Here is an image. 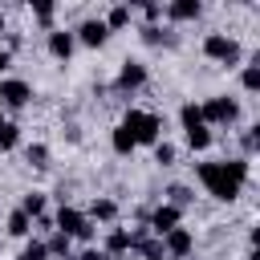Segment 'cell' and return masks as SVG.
I'll use <instances>...</instances> for the list:
<instances>
[{"mask_svg":"<svg viewBox=\"0 0 260 260\" xmlns=\"http://www.w3.org/2000/svg\"><path fill=\"white\" fill-rule=\"evenodd\" d=\"M240 146H244V158H248V154L260 146V134H256V126H248V130L240 134Z\"/></svg>","mask_w":260,"mask_h":260,"instance_id":"30","label":"cell"},{"mask_svg":"<svg viewBox=\"0 0 260 260\" xmlns=\"http://www.w3.org/2000/svg\"><path fill=\"white\" fill-rule=\"evenodd\" d=\"M24 158H28V167L45 171V167H49V146H45V142H28V146H24Z\"/></svg>","mask_w":260,"mask_h":260,"instance_id":"21","label":"cell"},{"mask_svg":"<svg viewBox=\"0 0 260 260\" xmlns=\"http://www.w3.org/2000/svg\"><path fill=\"white\" fill-rule=\"evenodd\" d=\"M138 37H142V45H171V32H162L158 24H142Z\"/></svg>","mask_w":260,"mask_h":260,"instance_id":"22","label":"cell"},{"mask_svg":"<svg viewBox=\"0 0 260 260\" xmlns=\"http://www.w3.org/2000/svg\"><path fill=\"white\" fill-rule=\"evenodd\" d=\"M179 219H183V211H179V207H171V203H158V207L146 215V228H150L154 236H167L171 228H179Z\"/></svg>","mask_w":260,"mask_h":260,"instance_id":"10","label":"cell"},{"mask_svg":"<svg viewBox=\"0 0 260 260\" xmlns=\"http://www.w3.org/2000/svg\"><path fill=\"white\" fill-rule=\"evenodd\" d=\"M77 260H110V256H106V252H102V248H85V252H81V256H77Z\"/></svg>","mask_w":260,"mask_h":260,"instance_id":"32","label":"cell"},{"mask_svg":"<svg viewBox=\"0 0 260 260\" xmlns=\"http://www.w3.org/2000/svg\"><path fill=\"white\" fill-rule=\"evenodd\" d=\"M187 146H191V150H207V146H211V130H207V126L187 130Z\"/></svg>","mask_w":260,"mask_h":260,"instance_id":"25","label":"cell"},{"mask_svg":"<svg viewBox=\"0 0 260 260\" xmlns=\"http://www.w3.org/2000/svg\"><path fill=\"white\" fill-rule=\"evenodd\" d=\"M45 207H49V199H45V191H28V195L20 199V211H24L28 219H41V215H49Z\"/></svg>","mask_w":260,"mask_h":260,"instance_id":"17","label":"cell"},{"mask_svg":"<svg viewBox=\"0 0 260 260\" xmlns=\"http://www.w3.org/2000/svg\"><path fill=\"white\" fill-rule=\"evenodd\" d=\"M162 12H167V20H175V24H187V20H199L203 4H199V0H171Z\"/></svg>","mask_w":260,"mask_h":260,"instance_id":"12","label":"cell"},{"mask_svg":"<svg viewBox=\"0 0 260 260\" xmlns=\"http://www.w3.org/2000/svg\"><path fill=\"white\" fill-rule=\"evenodd\" d=\"M138 12H142V20H146V24H154V20L162 16V4H138Z\"/></svg>","mask_w":260,"mask_h":260,"instance_id":"31","label":"cell"},{"mask_svg":"<svg viewBox=\"0 0 260 260\" xmlns=\"http://www.w3.org/2000/svg\"><path fill=\"white\" fill-rule=\"evenodd\" d=\"M179 122H183V134H187V130H195V126H203L199 106H195V102H183V106H179Z\"/></svg>","mask_w":260,"mask_h":260,"instance_id":"20","label":"cell"},{"mask_svg":"<svg viewBox=\"0 0 260 260\" xmlns=\"http://www.w3.org/2000/svg\"><path fill=\"white\" fill-rule=\"evenodd\" d=\"M16 260H49V248H45V240H28L24 248H20V256Z\"/></svg>","mask_w":260,"mask_h":260,"instance_id":"27","label":"cell"},{"mask_svg":"<svg viewBox=\"0 0 260 260\" xmlns=\"http://www.w3.org/2000/svg\"><path fill=\"white\" fill-rule=\"evenodd\" d=\"M20 146V126L16 122H4L0 126V150H16Z\"/></svg>","mask_w":260,"mask_h":260,"instance_id":"23","label":"cell"},{"mask_svg":"<svg viewBox=\"0 0 260 260\" xmlns=\"http://www.w3.org/2000/svg\"><path fill=\"white\" fill-rule=\"evenodd\" d=\"M195 175H199V183L207 187L211 199L232 203V199H240V191H244L252 167H248V158H223V162H199Z\"/></svg>","mask_w":260,"mask_h":260,"instance_id":"1","label":"cell"},{"mask_svg":"<svg viewBox=\"0 0 260 260\" xmlns=\"http://www.w3.org/2000/svg\"><path fill=\"white\" fill-rule=\"evenodd\" d=\"M69 244H73V240H69V236H61V232H53V236L45 240L49 256H65V260H69Z\"/></svg>","mask_w":260,"mask_h":260,"instance_id":"26","label":"cell"},{"mask_svg":"<svg viewBox=\"0 0 260 260\" xmlns=\"http://www.w3.org/2000/svg\"><path fill=\"white\" fill-rule=\"evenodd\" d=\"M73 37H77L81 45H89V49H102V45L110 41V28H106V20H102V16H85V20L73 28Z\"/></svg>","mask_w":260,"mask_h":260,"instance_id":"8","label":"cell"},{"mask_svg":"<svg viewBox=\"0 0 260 260\" xmlns=\"http://www.w3.org/2000/svg\"><path fill=\"white\" fill-rule=\"evenodd\" d=\"M114 85H118V93H134V89H142V85H146V65H142V61H122Z\"/></svg>","mask_w":260,"mask_h":260,"instance_id":"9","label":"cell"},{"mask_svg":"<svg viewBox=\"0 0 260 260\" xmlns=\"http://www.w3.org/2000/svg\"><path fill=\"white\" fill-rule=\"evenodd\" d=\"M28 102H32V85H28L24 77H4V81H0V106L20 110V106H28Z\"/></svg>","mask_w":260,"mask_h":260,"instance_id":"7","label":"cell"},{"mask_svg":"<svg viewBox=\"0 0 260 260\" xmlns=\"http://www.w3.org/2000/svg\"><path fill=\"white\" fill-rule=\"evenodd\" d=\"M85 215H89V223H93V219H98V223H114V219H118V203H114V199H106V195H98V199L89 203V211H85Z\"/></svg>","mask_w":260,"mask_h":260,"instance_id":"14","label":"cell"},{"mask_svg":"<svg viewBox=\"0 0 260 260\" xmlns=\"http://www.w3.org/2000/svg\"><path fill=\"white\" fill-rule=\"evenodd\" d=\"M199 114H203V126H236L244 110H240V102H236V98L215 93V98H207V102L199 106Z\"/></svg>","mask_w":260,"mask_h":260,"instance_id":"4","label":"cell"},{"mask_svg":"<svg viewBox=\"0 0 260 260\" xmlns=\"http://www.w3.org/2000/svg\"><path fill=\"white\" fill-rule=\"evenodd\" d=\"M0 37H8V24H4V12H0Z\"/></svg>","mask_w":260,"mask_h":260,"instance_id":"34","label":"cell"},{"mask_svg":"<svg viewBox=\"0 0 260 260\" xmlns=\"http://www.w3.org/2000/svg\"><path fill=\"white\" fill-rule=\"evenodd\" d=\"M4 122H8V118H4V106H0V126H4Z\"/></svg>","mask_w":260,"mask_h":260,"instance_id":"35","label":"cell"},{"mask_svg":"<svg viewBox=\"0 0 260 260\" xmlns=\"http://www.w3.org/2000/svg\"><path fill=\"white\" fill-rule=\"evenodd\" d=\"M53 223H57V232L69 236V240H93V223H89V215L77 211V207H69V203L53 215Z\"/></svg>","mask_w":260,"mask_h":260,"instance_id":"5","label":"cell"},{"mask_svg":"<svg viewBox=\"0 0 260 260\" xmlns=\"http://www.w3.org/2000/svg\"><path fill=\"white\" fill-rule=\"evenodd\" d=\"M203 57L215 61V65H223V69H232V65H240L244 49H240V41L228 37V32H207V37H203Z\"/></svg>","mask_w":260,"mask_h":260,"instance_id":"2","label":"cell"},{"mask_svg":"<svg viewBox=\"0 0 260 260\" xmlns=\"http://www.w3.org/2000/svg\"><path fill=\"white\" fill-rule=\"evenodd\" d=\"M158 240H162V252H167L171 260H183V256H191V252H195V232H191V228H183V223H179V228H171V232H167V236H158Z\"/></svg>","mask_w":260,"mask_h":260,"instance_id":"6","label":"cell"},{"mask_svg":"<svg viewBox=\"0 0 260 260\" xmlns=\"http://www.w3.org/2000/svg\"><path fill=\"white\" fill-rule=\"evenodd\" d=\"M191 199H195V191H191L187 183H171V187H167V203H171V207H179V211H183Z\"/></svg>","mask_w":260,"mask_h":260,"instance_id":"19","label":"cell"},{"mask_svg":"<svg viewBox=\"0 0 260 260\" xmlns=\"http://www.w3.org/2000/svg\"><path fill=\"white\" fill-rule=\"evenodd\" d=\"M49 57H57V61H69L73 57V49H77V37H73V28H49Z\"/></svg>","mask_w":260,"mask_h":260,"instance_id":"11","label":"cell"},{"mask_svg":"<svg viewBox=\"0 0 260 260\" xmlns=\"http://www.w3.org/2000/svg\"><path fill=\"white\" fill-rule=\"evenodd\" d=\"M8 65H12V53H8V49H0V73H4Z\"/></svg>","mask_w":260,"mask_h":260,"instance_id":"33","label":"cell"},{"mask_svg":"<svg viewBox=\"0 0 260 260\" xmlns=\"http://www.w3.org/2000/svg\"><path fill=\"white\" fill-rule=\"evenodd\" d=\"M4 232H8V236H16V240H24V236L32 232V219H28V215L16 207V211H8V219H4Z\"/></svg>","mask_w":260,"mask_h":260,"instance_id":"18","label":"cell"},{"mask_svg":"<svg viewBox=\"0 0 260 260\" xmlns=\"http://www.w3.org/2000/svg\"><path fill=\"white\" fill-rule=\"evenodd\" d=\"M32 16L45 24V28H53V16H57V4H49V0H32Z\"/></svg>","mask_w":260,"mask_h":260,"instance_id":"24","label":"cell"},{"mask_svg":"<svg viewBox=\"0 0 260 260\" xmlns=\"http://www.w3.org/2000/svg\"><path fill=\"white\" fill-rule=\"evenodd\" d=\"M158 260H171V256H158Z\"/></svg>","mask_w":260,"mask_h":260,"instance_id":"36","label":"cell"},{"mask_svg":"<svg viewBox=\"0 0 260 260\" xmlns=\"http://www.w3.org/2000/svg\"><path fill=\"white\" fill-rule=\"evenodd\" d=\"M102 20H106V28H110V32H118V28H126V24L134 20V4H114Z\"/></svg>","mask_w":260,"mask_h":260,"instance_id":"15","label":"cell"},{"mask_svg":"<svg viewBox=\"0 0 260 260\" xmlns=\"http://www.w3.org/2000/svg\"><path fill=\"white\" fill-rule=\"evenodd\" d=\"M106 256H122V252H134V236L126 232V228H110V236H106V248H102Z\"/></svg>","mask_w":260,"mask_h":260,"instance_id":"13","label":"cell"},{"mask_svg":"<svg viewBox=\"0 0 260 260\" xmlns=\"http://www.w3.org/2000/svg\"><path fill=\"white\" fill-rule=\"evenodd\" d=\"M154 162H158V167H171V162H175V146H171V142H154Z\"/></svg>","mask_w":260,"mask_h":260,"instance_id":"29","label":"cell"},{"mask_svg":"<svg viewBox=\"0 0 260 260\" xmlns=\"http://www.w3.org/2000/svg\"><path fill=\"white\" fill-rule=\"evenodd\" d=\"M240 85H244L248 93H256V89H260V65H244V73H240Z\"/></svg>","mask_w":260,"mask_h":260,"instance_id":"28","label":"cell"},{"mask_svg":"<svg viewBox=\"0 0 260 260\" xmlns=\"http://www.w3.org/2000/svg\"><path fill=\"white\" fill-rule=\"evenodd\" d=\"M110 146H114V154H134V146H138V142H134V134L118 122V126L110 130Z\"/></svg>","mask_w":260,"mask_h":260,"instance_id":"16","label":"cell"},{"mask_svg":"<svg viewBox=\"0 0 260 260\" xmlns=\"http://www.w3.org/2000/svg\"><path fill=\"white\" fill-rule=\"evenodd\" d=\"M122 126L134 134V142H146V146H154L158 134H162V118L154 110H126L122 114Z\"/></svg>","mask_w":260,"mask_h":260,"instance_id":"3","label":"cell"}]
</instances>
